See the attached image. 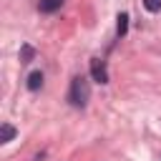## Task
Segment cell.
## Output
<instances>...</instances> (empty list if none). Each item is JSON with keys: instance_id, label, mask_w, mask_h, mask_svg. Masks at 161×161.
Instances as JSON below:
<instances>
[{"instance_id": "1", "label": "cell", "mask_w": 161, "mask_h": 161, "mask_svg": "<svg viewBox=\"0 0 161 161\" xmlns=\"http://www.w3.org/2000/svg\"><path fill=\"white\" fill-rule=\"evenodd\" d=\"M88 96H91V88H88V80L86 78H73V83H70V93H68V101L73 103V106H78V108H83L86 103H88Z\"/></svg>"}, {"instance_id": "2", "label": "cell", "mask_w": 161, "mask_h": 161, "mask_svg": "<svg viewBox=\"0 0 161 161\" xmlns=\"http://www.w3.org/2000/svg\"><path fill=\"white\" fill-rule=\"evenodd\" d=\"M91 75H93V80H98V83H108L106 63H103V60H98V58H93V60H91Z\"/></svg>"}, {"instance_id": "3", "label": "cell", "mask_w": 161, "mask_h": 161, "mask_svg": "<svg viewBox=\"0 0 161 161\" xmlns=\"http://www.w3.org/2000/svg\"><path fill=\"white\" fill-rule=\"evenodd\" d=\"M60 5H63V0H40L38 3L40 13H55V10H60Z\"/></svg>"}, {"instance_id": "4", "label": "cell", "mask_w": 161, "mask_h": 161, "mask_svg": "<svg viewBox=\"0 0 161 161\" xmlns=\"http://www.w3.org/2000/svg\"><path fill=\"white\" fill-rule=\"evenodd\" d=\"M40 86H43V73H40V70H33V73L28 75V88H30V91H38Z\"/></svg>"}, {"instance_id": "5", "label": "cell", "mask_w": 161, "mask_h": 161, "mask_svg": "<svg viewBox=\"0 0 161 161\" xmlns=\"http://www.w3.org/2000/svg\"><path fill=\"white\" fill-rule=\"evenodd\" d=\"M15 138V128L10 126V123H3L0 126V143H8V141H13Z\"/></svg>"}, {"instance_id": "6", "label": "cell", "mask_w": 161, "mask_h": 161, "mask_svg": "<svg viewBox=\"0 0 161 161\" xmlns=\"http://www.w3.org/2000/svg\"><path fill=\"white\" fill-rule=\"evenodd\" d=\"M33 55H35V50H33L30 45H23V50H20V63H30Z\"/></svg>"}, {"instance_id": "7", "label": "cell", "mask_w": 161, "mask_h": 161, "mask_svg": "<svg viewBox=\"0 0 161 161\" xmlns=\"http://www.w3.org/2000/svg\"><path fill=\"white\" fill-rule=\"evenodd\" d=\"M126 30H128V15L121 13L118 15V35H126Z\"/></svg>"}, {"instance_id": "8", "label": "cell", "mask_w": 161, "mask_h": 161, "mask_svg": "<svg viewBox=\"0 0 161 161\" xmlns=\"http://www.w3.org/2000/svg\"><path fill=\"white\" fill-rule=\"evenodd\" d=\"M143 8L148 13H161V0H143Z\"/></svg>"}]
</instances>
